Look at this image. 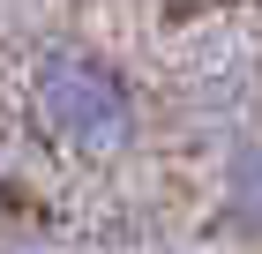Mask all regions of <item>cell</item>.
Instances as JSON below:
<instances>
[{
	"instance_id": "cell-1",
	"label": "cell",
	"mask_w": 262,
	"mask_h": 254,
	"mask_svg": "<svg viewBox=\"0 0 262 254\" xmlns=\"http://www.w3.org/2000/svg\"><path fill=\"white\" fill-rule=\"evenodd\" d=\"M30 120L38 135L68 157H113L135 142L142 127V105H135V82L113 67L105 53L90 45H53V53L30 67Z\"/></svg>"
},
{
	"instance_id": "cell-2",
	"label": "cell",
	"mask_w": 262,
	"mask_h": 254,
	"mask_svg": "<svg viewBox=\"0 0 262 254\" xmlns=\"http://www.w3.org/2000/svg\"><path fill=\"white\" fill-rule=\"evenodd\" d=\"M225 217L247 239H262V142L232 150V165H225Z\"/></svg>"
}]
</instances>
